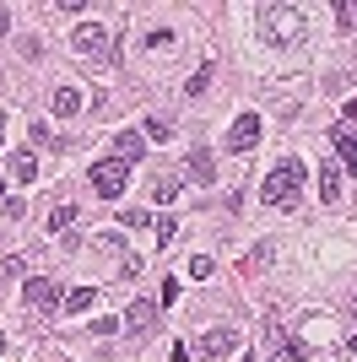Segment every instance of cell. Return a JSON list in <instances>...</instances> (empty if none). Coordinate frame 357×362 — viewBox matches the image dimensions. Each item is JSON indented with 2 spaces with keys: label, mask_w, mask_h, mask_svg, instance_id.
Here are the masks:
<instances>
[{
  "label": "cell",
  "mask_w": 357,
  "mask_h": 362,
  "mask_svg": "<svg viewBox=\"0 0 357 362\" xmlns=\"http://www.w3.org/2000/svg\"><path fill=\"white\" fill-rule=\"evenodd\" d=\"M71 44L81 49V54H103V44H108V28H103V22H81V28L71 33Z\"/></svg>",
  "instance_id": "obj_9"
},
{
  "label": "cell",
  "mask_w": 357,
  "mask_h": 362,
  "mask_svg": "<svg viewBox=\"0 0 357 362\" xmlns=\"http://www.w3.org/2000/svg\"><path fill=\"white\" fill-rule=\"evenodd\" d=\"M352 351H357V335H346V357H352Z\"/></svg>",
  "instance_id": "obj_26"
},
{
  "label": "cell",
  "mask_w": 357,
  "mask_h": 362,
  "mask_svg": "<svg viewBox=\"0 0 357 362\" xmlns=\"http://www.w3.org/2000/svg\"><path fill=\"white\" fill-rule=\"evenodd\" d=\"M352 314H357V292H352Z\"/></svg>",
  "instance_id": "obj_27"
},
{
  "label": "cell",
  "mask_w": 357,
  "mask_h": 362,
  "mask_svg": "<svg viewBox=\"0 0 357 362\" xmlns=\"http://www.w3.org/2000/svg\"><path fill=\"white\" fill-rule=\"evenodd\" d=\"M190 179H195V184H211V179H217V168H211V151H190Z\"/></svg>",
  "instance_id": "obj_15"
},
{
  "label": "cell",
  "mask_w": 357,
  "mask_h": 362,
  "mask_svg": "<svg viewBox=\"0 0 357 362\" xmlns=\"http://www.w3.org/2000/svg\"><path fill=\"white\" fill-rule=\"evenodd\" d=\"M244 362H254V357H244Z\"/></svg>",
  "instance_id": "obj_30"
},
{
  "label": "cell",
  "mask_w": 357,
  "mask_h": 362,
  "mask_svg": "<svg viewBox=\"0 0 357 362\" xmlns=\"http://www.w3.org/2000/svg\"><path fill=\"white\" fill-rule=\"evenodd\" d=\"M0 351H6V335H0Z\"/></svg>",
  "instance_id": "obj_28"
},
{
  "label": "cell",
  "mask_w": 357,
  "mask_h": 362,
  "mask_svg": "<svg viewBox=\"0 0 357 362\" xmlns=\"http://www.w3.org/2000/svg\"><path fill=\"white\" fill-rule=\"evenodd\" d=\"M152 319H157V303H147V298H135V303H130V314L119 319V325H125V330H130L135 341H141V335H152Z\"/></svg>",
  "instance_id": "obj_8"
},
{
  "label": "cell",
  "mask_w": 357,
  "mask_h": 362,
  "mask_svg": "<svg viewBox=\"0 0 357 362\" xmlns=\"http://www.w3.org/2000/svg\"><path fill=\"white\" fill-rule=\"evenodd\" d=\"M254 141H260V114L244 108L233 119V130H227V151H254Z\"/></svg>",
  "instance_id": "obj_4"
},
{
  "label": "cell",
  "mask_w": 357,
  "mask_h": 362,
  "mask_svg": "<svg viewBox=\"0 0 357 362\" xmlns=\"http://www.w3.org/2000/svg\"><path fill=\"white\" fill-rule=\"evenodd\" d=\"M147 222H152V216L141 211V206H135V211H119V227H147Z\"/></svg>",
  "instance_id": "obj_22"
},
{
  "label": "cell",
  "mask_w": 357,
  "mask_h": 362,
  "mask_svg": "<svg viewBox=\"0 0 357 362\" xmlns=\"http://www.w3.org/2000/svg\"><path fill=\"white\" fill-rule=\"evenodd\" d=\"M178 238V222L174 216H157V243H174Z\"/></svg>",
  "instance_id": "obj_20"
},
{
  "label": "cell",
  "mask_w": 357,
  "mask_h": 362,
  "mask_svg": "<svg viewBox=\"0 0 357 362\" xmlns=\"http://www.w3.org/2000/svg\"><path fill=\"white\" fill-rule=\"evenodd\" d=\"M319 200H325V206H336V200H341V163H336V157H330V163H319Z\"/></svg>",
  "instance_id": "obj_11"
},
{
  "label": "cell",
  "mask_w": 357,
  "mask_h": 362,
  "mask_svg": "<svg viewBox=\"0 0 357 362\" xmlns=\"http://www.w3.org/2000/svg\"><path fill=\"white\" fill-rule=\"evenodd\" d=\"M206 87H211V65H200V71L190 76V87H184V92H190V98H200Z\"/></svg>",
  "instance_id": "obj_19"
},
{
  "label": "cell",
  "mask_w": 357,
  "mask_h": 362,
  "mask_svg": "<svg viewBox=\"0 0 357 362\" xmlns=\"http://www.w3.org/2000/svg\"><path fill=\"white\" fill-rule=\"evenodd\" d=\"M260 38L276 49H293L303 38V11L298 6H260Z\"/></svg>",
  "instance_id": "obj_1"
},
{
  "label": "cell",
  "mask_w": 357,
  "mask_h": 362,
  "mask_svg": "<svg viewBox=\"0 0 357 362\" xmlns=\"http://www.w3.org/2000/svg\"><path fill=\"white\" fill-rule=\"evenodd\" d=\"M11 179L16 184H33V179H38V157H33V151H16V157H11Z\"/></svg>",
  "instance_id": "obj_13"
},
{
  "label": "cell",
  "mask_w": 357,
  "mask_h": 362,
  "mask_svg": "<svg viewBox=\"0 0 357 362\" xmlns=\"http://www.w3.org/2000/svg\"><path fill=\"white\" fill-rule=\"evenodd\" d=\"M22 298H28V308H38V314H44V308H60V303H65V292H60L49 276H33L28 287H22Z\"/></svg>",
  "instance_id": "obj_5"
},
{
  "label": "cell",
  "mask_w": 357,
  "mask_h": 362,
  "mask_svg": "<svg viewBox=\"0 0 357 362\" xmlns=\"http://www.w3.org/2000/svg\"><path fill=\"white\" fill-rule=\"evenodd\" d=\"M303 184H309V168L298 163V157H282V163L266 173V200L271 206H293L303 195Z\"/></svg>",
  "instance_id": "obj_2"
},
{
  "label": "cell",
  "mask_w": 357,
  "mask_h": 362,
  "mask_svg": "<svg viewBox=\"0 0 357 362\" xmlns=\"http://www.w3.org/2000/svg\"><path fill=\"white\" fill-rule=\"evenodd\" d=\"M92 298H98L92 287H71V292H65V314H87V308H92Z\"/></svg>",
  "instance_id": "obj_16"
},
{
  "label": "cell",
  "mask_w": 357,
  "mask_h": 362,
  "mask_svg": "<svg viewBox=\"0 0 357 362\" xmlns=\"http://www.w3.org/2000/svg\"><path fill=\"white\" fill-rule=\"evenodd\" d=\"M330 146L341 151L336 163H341V168H352V173H357V136H352V124H336V130H330Z\"/></svg>",
  "instance_id": "obj_10"
},
{
  "label": "cell",
  "mask_w": 357,
  "mask_h": 362,
  "mask_svg": "<svg viewBox=\"0 0 357 362\" xmlns=\"http://www.w3.org/2000/svg\"><path fill=\"white\" fill-rule=\"evenodd\" d=\"M55 114H60V119H76V114H81V92H76V87H60L55 92Z\"/></svg>",
  "instance_id": "obj_12"
},
{
  "label": "cell",
  "mask_w": 357,
  "mask_h": 362,
  "mask_svg": "<svg viewBox=\"0 0 357 362\" xmlns=\"http://www.w3.org/2000/svg\"><path fill=\"white\" fill-rule=\"evenodd\" d=\"M147 136L152 141H168V119H147Z\"/></svg>",
  "instance_id": "obj_23"
},
{
  "label": "cell",
  "mask_w": 357,
  "mask_h": 362,
  "mask_svg": "<svg viewBox=\"0 0 357 362\" xmlns=\"http://www.w3.org/2000/svg\"><path fill=\"white\" fill-rule=\"evenodd\" d=\"M0 195H6V184H0Z\"/></svg>",
  "instance_id": "obj_29"
},
{
  "label": "cell",
  "mask_w": 357,
  "mask_h": 362,
  "mask_svg": "<svg viewBox=\"0 0 357 362\" xmlns=\"http://www.w3.org/2000/svg\"><path fill=\"white\" fill-rule=\"evenodd\" d=\"M152 189H157V200H178V189H184V184H178L174 173H163V179L152 184Z\"/></svg>",
  "instance_id": "obj_18"
},
{
  "label": "cell",
  "mask_w": 357,
  "mask_h": 362,
  "mask_svg": "<svg viewBox=\"0 0 357 362\" xmlns=\"http://www.w3.org/2000/svg\"><path fill=\"white\" fill-rule=\"evenodd\" d=\"M71 222H76V206H55V211H49V233H65Z\"/></svg>",
  "instance_id": "obj_17"
},
{
  "label": "cell",
  "mask_w": 357,
  "mask_h": 362,
  "mask_svg": "<svg viewBox=\"0 0 357 362\" xmlns=\"http://www.w3.org/2000/svg\"><path fill=\"white\" fill-rule=\"evenodd\" d=\"M125 179H130V163H125V157L92 163V189H98V200H119L125 195Z\"/></svg>",
  "instance_id": "obj_3"
},
{
  "label": "cell",
  "mask_w": 357,
  "mask_h": 362,
  "mask_svg": "<svg viewBox=\"0 0 357 362\" xmlns=\"http://www.w3.org/2000/svg\"><path fill=\"white\" fill-rule=\"evenodd\" d=\"M6 28H11V11H0V38H6Z\"/></svg>",
  "instance_id": "obj_24"
},
{
  "label": "cell",
  "mask_w": 357,
  "mask_h": 362,
  "mask_svg": "<svg viewBox=\"0 0 357 362\" xmlns=\"http://www.w3.org/2000/svg\"><path fill=\"white\" fill-rule=\"evenodd\" d=\"M141 151H147V136H135V130H125V136L114 141V157H125V163H135Z\"/></svg>",
  "instance_id": "obj_14"
},
{
  "label": "cell",
  "mask_w": 357,
  "mask_h": 362,
  "mask_svg": "<svg viewBox=\"0 0 357 362\" xmlns=\"http://www.w3.org/2000/svg\"><path fill=\"white\" fill-rule=\"evenodd\" d=\"M211 271H217V265H211V259H206V255H195V259H190V276H195V281H206V276H211Z\"/></svg>",
  "instance_id": "obj_21"
},
{
  "label": "cell",
  "mask_w": 357,
  "mask_h": 362,
  "mask_svg": "<svg viewBox=\"0 0 357 362\" xmlns=\"http://www.w3.org/2000/svg\"><path fill=\"white\" fill-rule=\"evenodd\" d=\"M266 341H271V357L266 362H303V357H309L303 341H282V325H266Z\"/></svg>",
  "instance_id": "obj_7"
},
{
  "label": "cell",
  "mask_w": 357,
  "mask_h": 362,
  "mask_svg": "<svg viewBox=\"0 0 357 362\" xmlns=\"http://www.w3.org/2000/svg\"><path fill=\"white\" fill-rule=\"evenodd\" d=\"M346 119H352V124H357V98H352V103H346Z\"/></svg>",
  "instance_id": "obj_25"
},
{
  "label": "cell",
  "mask_w": 357,
  "mask_h": 362,
  "mask_svg": "<svg viewBox=\"0 0 357 362\" xmlns=\"http://www.w3.org/2000/svg\"><path fill=\"white\" fill-rule=\"evenodd\" d=\"M233 346H238V330H233V325H222V330H206V335H200V346H195V351H200L206 362H222Z\"/></svg>",
  "instance_id": "obj_6"
}]
</instances>
